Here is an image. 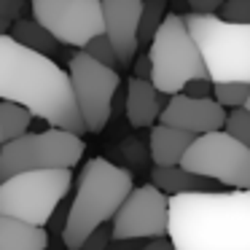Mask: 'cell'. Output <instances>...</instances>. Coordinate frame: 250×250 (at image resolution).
Masks as SVG:
<instances>
[{"instance_id": "obj_1", "label": "cell", "mask_w": 250, "mask_h": 250, "mask_svg": "<svg viewBox=\"0 0 250 250\" xmlns=\"http://www.w3.org/2000/svg\"><path fill=\"white\" fill-rule=\"evenodd\" d=\"M0 103L22 105L51 129L78 137L86 132L70 76L51 57L24 49L11 35H0Z\"/></svg>"}, {"instance_id": "obj_2", "label": "cell", "mask_w": 250, "mask_h": 250, "mask_svg": "<svg viewBox=\"0 0 250 250\" xmlns=\"http://www.w3.org/2000/svg\"><path fill=\"white\" fill-rule=\"evenodd\" d=\"M175 250H250V191L169 196Z\"/></svg>"}, {"instance_id": "obj_3", "label": "cell", "mask_w": 250, "mask_h": 250, "mask_svg": "<svg viewBox=\"0 0 250 250\" xmlns=\"http://www.w3.org/2000/svg\"><path fill=\"white\" fill-rule=\"evenodd\" d=\"M132 191V175L124 167H116L108 159H89L70 202L67 229L62 234L65 248L81 250V245L97 229L110 226Z\"/></svg>"}, {"instance_id": "obj_4", "label": "cell", "mask_w": 250, "mask_h": 250, "mask_svg": "<svg viewBox=\"0 0 250 250\" xmlns=\"http://www.w3.org/2000/svg\"><path fill=\"white\" fill-rule=\"evenodd\" d=\"M183 19L212 83H250V24H229L218 14L191 11Z\"/></svg>"}, {"instance_id": "obj_5", "label": "cell", "mask_w": 250, "mask_h": 250, "mask_svg": "<svg viewBox=\"0 0 250 250\" xmlns=\"http://www.w3.org/2000/svg\"><path fill=\"white\" fill-rule=\"evenodd\" d=\"M148 57L153 67L151 83L159 94H167L169 100L183 94L191 81H210L202 51L196 49L180 14H167L162 30L148 49Z\"/></svg>"}, {"instance_id": "obj_6", "label": "cell", "mask_w": 250, "mask_h": 250, "mask_svg": "<svg viewBox=\"0 0 250 250\" xmlns=\"http://www.w3.org/2000/svg\"><path fill=\"white\" fill-rule=\"evenodd\" d=\"M73 183L70 169L24 172L0 183V215L46 229L57 207L67 199Z\"/></svg>"}, {"instance_id": "obj_7", "label": "cell", "mask_w": 250, "mask_h": 250, "mask_svg": "<svg viewBox=\"0 0 250 250\" xmlns=\"http://www.w3.org/2000/svg\"><path fill=\"white\" fill-rule=\"evenodd\" d=\"M83 140L65 129L30 132L14 143L3 146L0 153V183L24 172H43V169H73L81 162Z\"/></svg>"}, {"instance_id": "obj_8", "label": "cell", "mask_w": 250, "mask_h": 250, "mask_svg": "<svg viewBox=\"0 0 250 250\" xmlns=\"http://www.w3.org/2000/svg\"><path fill=\"white\" fill-rule=\"evenodd\" d=\"M180 167L231 191H250V148L234 140L226 129L196 137Z\"/></svg>"}, {"instance_id": "obj_9", "label": "cell", "mask_w": 250, "mask_h": 250, "mask_svg": "<svg viewBox=\"0 0 250 250\" xmlns=\"http://www.w3.org/2000/svg\"><path fill=\"white\" fill-rule=\"evenodd\" d=\"M67 76L86 132H103L113 116V97L121 86L119 73L94 62L86 51H78L67 62Z\"/></svg>"}, {"instance_id": "obj_10", "label": "cell", "mask_w": 250, "mask_h": 250, "mask_svg": "<svg viewBox=\"0 0 250 250\" xmlns=\"http://www.w3.org/2000/svg\"><path fill=\"white\" fill-rule=\"evenodd\" d=\"M30 11L60 46H76L83 51L94 38L105 35L103 0H33Z\"/></svg>"}, {"instance_id": "obj_11", "label": "cell", "mask_w": 250, "mask_h": 250, "mask_svg": "<svg viewBox=\"0 0 250 250\" xmlns=\"http://www.w3.org/2000/svg\"><path fill=\"white\" fill-rule=\"evenodd\" d=\"M116 242H151L169 237V196L153 183L137 186L110 223Z\"/></svg>"}, {"instance_id": "obj_12", "label": "cell", "mask_w": 250, "mask_h": 250, "mask_svg": "<svg viewBox=\"0 0 250 250\" xmlns=\"http://www.w3.org/2000/svg\"><path fill=\"white\" fill-rule=\"evenodd\" d=\"M159 121L164 126L202 137V135H212V132H223L229 113L215 100H194V97H186V94H178L167 103Z\"/></svg>"}, {"instance_id": "obj_13", "label": "cell", "mask_w": 250, "mask_h": 250, "mask_svg": "<svg viewBox=\"0 0 250 250\" xmlns=\"http://www.w3.org/2000/svg\"><path fill=\"white\" fill-rule=\"evenodd\" d=\"M146 3L140 0H103L105 35L110 38L121 67H132L135 51L140 46V19Z\"/></svg>"}, {"instance_id": "obj_14", "label": "cell", "mask_w": 250, "mask_h": 250, "mask_svg": "<svg viewBox=\"0 0 250 250\" xmlns=\"http://www.w3.org/2000/svg\"><path fill=\"white\" fill-rule=\"evenodd\" d=\"M164 94L156 92L151 81H140V78H129V86H126V100H124V113L129 119V124L135 129H146L153 126V121L162 119L164 108L162 103Z\"/></svg>"}, {"instance_id": "obj_15", "label": "cell", "mask_w": 250, "mask_h": 250, "mask_svg": "<svg viewBox=\"0 0 250 250\" xmlns=\"http://www.w3.org/2000/svg\"><path fill=\"white\" fill-rule=\"evenodd\" d=\"M196 137L188 135V132L172 129V126L156 124L151 129V140H148V148H151V159L153 167H180L186 159V153L191 151Z\"/></svg>"}, {"instance_id": "obj_16", "label": "cell", "mask_w": 250, "mask_h": 250, "mask_svg": "<svg viewBox=\"0 0 250 250\" xmlns=\"http://www.w3.org/2000/svg\"><path fill=\"white\" fill-rule=\"evenodd\" d=\"M151 183L167 196H186V194H210L218 188L215 180L199 178L183 167H153Z\"/></svg>"}, {"instance_id": "obj_17", "label": "cell", "mask_w": 250, "mask_h": 250, "mask_svg": "<svg viewBox=\"0 0 250 250\" xmlns=\"http://www.w3.org/2000/svg\"><path fill=\"white\" fill-rule=\"evenodd\" d=\"M49 231L0 215V250H46Z\"/></svg>"}, {"instance_id": "obj_18", "label": "cell", "mask_w": 250, "mask_h": 250, "mask_svg": "<svg viewBox=\"0 0 250 250\" xmlns=\"http://www.w3.org/2000/svg\"><path fill=\"white\" fill-rule=\"evenodd\" d=\"M11 38L17 41V43H22L24 49L35 51V54H43V57H51L60 49L57 38L43 27V24L35 22V19H19L11 27Z\"/></svg>"}, {"instance_id": "obj_19", "label": "cell", "mask_w": 250, "mask_h": 250, "mask_svg": "<svg viewBox=\"0 0 250 250\" xmlns=\"http://www.w3.org/2000/svg\"><path fill=\"white\" fill-rule=\"evenodd\" d=\"M35 116L30 113L27 108L17 103H0V132H3V146L6 143H14L19 137L30 135V124H33Z\"/></svg>"}, {"instance_id": "obj_20", "label": "cell", "mask_w": 250, "mask_h": 250, "mask_svg": "<svg viewBox=\"0 0 250 250\" xmlns=\"http://www.w3.org/2000/svg\"><path fill=\"white\" fill-rule=\"evenodd\" d=\"M164 19H167V3L164 0H151L143 8V19H140V43H153L156 33L162 30Z\"/></svg>"}, {"instance_id": "obj_21", "label": "cell", "mask_w": 250, "mask_h": 250, "mask_svg": "<svg viewBox=\"0 0 250 250\" xmlns=\"http://www.w3.org/2000/svg\"><path fill=\"white\" fill-rule=\"evenodd\" d=\"M212 100H215L221 108L245 110V105H248V100H250V83H215Z\"/></svg>"}, {"instance_id": "obj_22", "label": "cell", "mask_w": 250, "mask_h": 250, "mask_svg": "<svg viewBox=\"0 0 250 250\" xmlns=\"http://www.w3.org/2000/svg\"><path fill=\"white\" fill-rule=\"evenodd\" d=\"M83 51H86V54L92 57L94 62H100V65H105V67H113L116 62H119V54H116V49H113V43H110L108 35H100V38H94ZM113 70H116V67H113Z\"/></svg>"}, {"instance_id": "obj_23", "label": "cell", "mask_w": 250, "mask_h": 250, "mask_svg": "<svg viewBox=\"0 0 250 250\" xmlns=\"http://www.w3.org/2000/svg\"><path fill=\"white\" fill-rule=\"evenodd\" d=\"M226 132L239 140L245 148H250V113L248 110H231L226 121Z\"/></svg>"}, {"instance_id": "obj_24", "label": "cell", "mask_w": 250, "mask_h": 250, "mask_svg": "<svg viewBox=\"0 0 250 250\" xmlns=\"http://www.w3.org/2000/svg\"><path fill=\"white\" fill-rule=\"evenodd\" d=\"M218 17L229 24H250V0H226Z\"/></svg>"}, {"instance_id": "obj_25", "label": "cell", "mask_w": 250, "mask_h": 250, "mask_svg": "<svg viewBox=\"0 0 250 250\" xmlns=\"http://www.w3.org/2000/svg\"><path fill=\"white\" fill-rule=\"evenodd\" d=\"M110 242H113V229L110 226H103L81 245V250H108Z\"/></svg>"}, {"instance_id": "obj_26", "label": "cell", "mask_w": 250, "mask_h": 250, "mask_svg": "<svg viewBox=\"0 0 250 250\" xmlns=\"http://www.w3.org/2000/svg\"><path fill=\"white\" fill-rule=\"evenodd\" d=\"M67 215H70V202H62L60 207H57V212L51 215V221H49V229L46 231H51V234H65V229H67Z\"/></svg>"}, {"instance_id": "obj_27", "label": "cell", "mask_w": 250, "mask_h": 250, "mask_svg": "<svg viewBox=\"0 0 250 250\" xmlns=\"http://www.w3.org/2000/svg\"><path fill=\"white\" fill-rule=\"evenodd\" d=\"M22 11H24L22 0H0V19H3V22L17 24L19 19H22Z\"/></svg>"}, {"instance_id": "obj_28", "label": "cell", "mask_w": 250, "mask_h": 250, "mask_svg": "<svg viewBox=\"0 0 250 250\" xmlns=\"http://www.w3.org/2000/svg\"><path fill=\"white\" fill-rule=\"evenodd\" d=\"M212 89H215V83L212 81H191L188 86H186V97H194V100H212Z\"/></svg>"}, {"instance_id": "obj_29", "label": "cell", "mask_w": 250, "mask_h": 250, "mask_svg": "<svg viewBox=\"0 0 250 250\" xmlns=\"http://www.w3.org/2000/svg\"><path fill=\"white\" fill-rule=\"evenodd\" d=\"M151 57L148 54H137V60L132 62V78H140V81H151Z\"/></svg>"}, {"instance_id": "obj_30", "label": "cell", "mask_w": 250, "mask_h": 250, "mask_svg": "<svg viewBox=\"0 0 250 250\" xmlns=\"http://www.w3.org/2000/svg\"><path fill=\"white\" fill-rule=\"evenodd\" d=\"M140 250H175V245H172V239H151Z\"/></svg>"}, {"instance_id": "obj_31", "label": "cell", "mask_w": 250, "mask_h": 250, "mask_svg": "<svg viewBox=\"0 0 250 250\" xmlns=\"http://www.w3.org/2000/svg\"><path fill=\"white\" fill-rule=\"evenodd\" d=\"M8 27H14L11 22H3V19H0V35H8Z\"/></svg>"}, {"instance_id": "obj_32", "label": "cell", "mask_w": 250, "mask_h": 250, "mask_svg": "<svg viewBox=\"0 0 250 250\" xmlns=\"http://www.w3.org/2000/svg\"><path fill=\"white\" fill-rule=\"evenodd\" d=\"M245 110H248V113H250V100H248V105H245Z\"/></svg>"}, {"instance_id": "obj_33", "label": "cell", "mask_w": 250, "mask_h": 250, "mask_svg": "<svg viewBox=\"0 0 250 250\" xmlns=\"http://www.w3.org/2000/svg\"><path fill=\"white\" fill-rule=\"evenodd\" d=\"M0 146H3V132H0Z\"/></svg>"}, {"instance_id": "obj_34", "label": "cell", "mask_w": 250, "mask_h": 250, "mask_svg": "<svg viewBox=\"0 0 250 250\" xmlns=\"http://www.w3.org/2000/svg\"><path fill=\"white\" fill-rule=\"evenodd\" d=\"M0 153H3V146H0Z\"/></svg>"}]
</instances>
